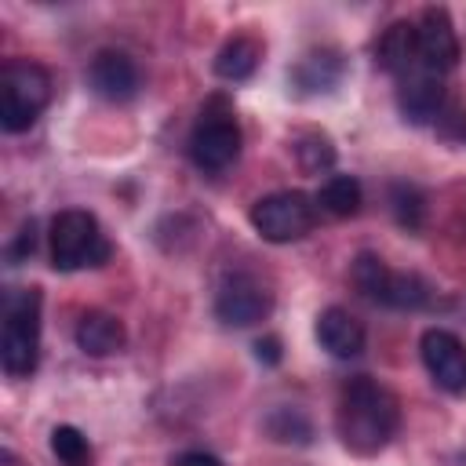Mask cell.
<instances>
[{"instance_id": "6da1fadb", "label": "cell", "mask_w": 466, "mask_h": 466, "mask_svg": "<svg viewBox=\"0 0 466 466\" xmlns=\"http://www.w3.org/2000/svg\"><path fill=\"white\" fill-rule=\"evenodd\" d=\"M400 426V400L371 375H353L335 408V430L353 455L382 451Z\"/></svg>"}, {"instance_id": "7a4b0ae2", "label": "cell", "mask_w": 466, "mask_h": 466, "mask_svg": "<svg viewBox=\"0 0 466 466\" xmlns=\"http://www.w3.org/2000/svg\"><path fill=\"white\" fill-rule=\"evenodd\" d=\"M0 364L11 379H25L40 364V291L11 288L0 306Z\"/></svg>"}, {"instance_id": "3957f363", "label": "cell", "mask_w": 466, "mask_h": 466, "mask_svg": "<svg viewBox=\"0 0 466 466\" xmlns=\"http://www.w3.org/2000/svg\"><path fill=\"white\" fill-rule=\"evenodd\" d=\"M113 248L98 226V218L84 208H66L51 218V266L58 273L95 269L109 262Z\"/></svg>"}, {"instance_id": "277c9868", "label": "cell", "mask_w": 466, "mask_h": 466, "mask_svg": "<svg viewBox=\"0 0 466 466\" xmlns=\"http://www.w3.org/2000/svg\"><path fill=\"white\" fill-rule=\"evenodd\" d=\"M51 102V76L29 58H11L0 69V127L7 135L29 131Z\"/></svg>"}, {"instance_id": "5b68a950", "label": "cell", "mask_w": 466, "mask_h": 466, "mask_svg": "<svg viewBox=\"0 0 466 466\" xmlns=\"http://www.w3.org/2000/svg\"><path fill=\"white\" fill-rule=\"evenodd\" d=\"M353 284H357V291L364 299H371L375 306H386V309H422L433 299V288L419 273L390 269L371 251L357 255V262H353Z\"/></svg>"}, {"instance_id": "8992f818", "label": "cell", "mask_w": 466, "mask_h": 466, "mask_svg": "<svg viewBox=\"0 0 466 466\" xmlns=\"http://www.w3.org/2000/svg\"><path fill=\"white\" fill-rule=\"evenodd\" d=\"M313 222H317V200L299 189L269 193V197L255 200V208H251V226L269 244L302 240L313 229Z\"/></svg>"}, {"instance_id": "52a82bcc", "label": "cell", "mask_w": 466, "mask_h": 466, "mask_svg": "<svg viewBox=\"0 0 466 466\" xmlns=\"http://www.w3.org/2000/svg\"><path fill=\"white\" fill-rule=\"evenodd\" d=\"M186 146H189V160L200 171L218 175L240 157V127L229 109H204Z\"/></svg>"}, {"instance_id": "ba28073f", "label": "cell", "mask_w": 466, "mask_h": 466, "mask_svg": "<svg viewBox=\"0 0 466 466\" xmlns=\"http://www.w3.org/2000/svg\"><path fill=\"white\" fill-rule=\"evenodd\" d=\"M415 51H419V66L433 76H444L459 66L462 47H459V33L451 25V15L444 7H426L415 22Z\"/></svg>"}, {"instance_id": "9c48e42d", "label": "cell", "mask_w": 466, "mask_h": 466, "mask_svg": "<svg viewBox=\"0 0 466 466\" xmlns=\"http://www.w3.org/2000/svg\"><path fill=\"white\" fill-rule=\"evenodd\" d=\"M269 313V291L251 273H229L215 291V317L226 328H251Z\"/></svg>"}, {"instance_id": "30bf717a", "label": "cell", "mask_w": 466, "mask_h": 466, "mask_svg": "<svg viewBox=\"0 0 466 466\" xmlns=\"http://www.w3.org/2000/svg\"><path fill=\"white\" fill-rule=\"evenodd\" d=\"M422 364L430 371V379L444 390V393H466V342L448 331V328H430L422 331Z\"/></svg>"}, {"instance_id": "8fae6325", "label": "cell", "mask_w": 466, "mask_h": 466, "mask_svg": "<svg viewBox=\"0 0 466 466\" xmlns=\"http://www.w3.org/2000/svg\"><path fill=\"white\" fill-rule=\"evenodd\" d=\"M87 84L106 102H127L138 95V66L124 51H98L87 66Z\"/></svg>"}, {"instance_id": "7c38bea8", "label": "cell", "mask_w": 466, "mask_h": 466, "mask_svg": "<svg viewBox=\"0 0 466 466\" xmlns=\"http://www.w3.org/2000/svg\"><path fill=\"white\" fill-rule=\"evenodd\" d=\"M397 106L411 124H437L444 113V76L411 69L397 80Z\"/></svg>"}, {"instance_id": "4fadbf2b", "label": "cell", "mask_w": 466, "mask_h": 466, "mask_svg": "<svg viewBox=\"0 0 466 466\" xmlns=\"http://www.w3.org/2000/svg\"><path fill=\"white\" fill-rule=\"evenodd\" d=\"M317 342H320V350H328L331 357L350 360V357H360V353H364L368 335H364V324H360L350 309L328 306V309H320V317H317Z\"/></svg>"}, {"instance_id": "5bb4252c", "label": "cell", "mask_w": 466, "mask_h": 466, "mask_svg": "<svg viewBox=\"0 0 466 466\" xmlns=\"http://www.w3.org/2000/svg\"><path fill=\"white\" fill-rule=\"evenodd\" d=\"M346 73V62L335 47H317L309 55H302L295 66H291V84L299 95H328Z\"/></svg>"}, {"instance_id": "9a60e30c", "label": "cell", "mask_w": 466, "mask_h": 466, "mask_svg": "<svg viewBox=\"0 0 466 466\" xmlns=\"http://www.w3.org/2000/svg\"><path fill=\"white\" fill-rule=\"evenodd\" d=\"M73 339H76V346H80L87 357H109V353L124 350L127 331H124V324H120L113 313H106V309H87V313L76 320Z\"/></svg>"}, {"instance_id": "2e32d148", "label": "cell", "mask_w": 466, "mask_h": 466, "mask_svg": "<svg viewBox=\"0 0 466 466\" xmlns=\"http://www.w3.org/2000/svg\"><path fill=\"white\" fill-rule=\"evenodd\" d=\"M375 62L386 73H393V80L408 76L411 69H422L415 51V22H393L375 44Z\"/></svg>"}, {"instance_id": "e0dca14e", "label": "cell", "mask_w": 466, "mask_h": 466, "mask_svg": "<svg viewBox=\"0 0 466 466\" xmlns=\"http://www.w3.org/2000/svg\"><path fill=\"white\" fill-rule=\"evenodd\" d=\"M258 58H262V44L255 36H233L218 47L215 55V73L229 84H240L248 80L255 69H258Z\"/></svg>"}, {"instance_id": "ac0fdd59", "label": "cell", "mask_w": 466, "mask_h": 466, "mask_svg": "<svg viewBox=\"0 0 466 466\" xmlns=\"http://www.w3.org/2000/svg\"><path fill=\"white\" fill-rule=\"evenodd\" d=\"M360 200H364V189H360V182L353 175H331L320 186V193H317V208H324L335 218L357 215L360 211Z\"/></svg>"}, {"instance_id": "d6986e66", "label": "cell", "mask_w": 466, "mask_h": 466, "mask_svg": "<svg viewBox=\"0 0 466 466\" xmlns=\"http://www.w3.org/2000/svg\"><path fill=\"white\" fill-rule=\"evenodd\" d=\"M390 211L404 229H419L426 218V197L411 182H393L390 186Z\"/></svg>"}, {"instance_id": "ffe728a7", "label": "cell", "mask_w": 466, "mask_h": 466, "mask_svg": "<svg viewBox=\"0 0 466 466\" xmlns=\"http://www.w3.org/2000/svg\"><path fill=\"white\" fill-rule=\"evenodd\" d=\"M266 433L273 441H280V444H309L313 426H309V419L299 408H277L266 419Z\"/></svg>"}, {"instance_id": "44dd1931", "label": "cell", "mask_w": 466, "mask_h": 466, "mask_svg": "<svg viewBox=\"0 0 466 466\" xmlns=\"http://www.w3.org/2000/svg\"><path fill=\"white\" fill-rule=\"evenodd\" d=\"M51 451L62 466H91V444L76 426H55L51 430Z\"/></svg>"}, {"instance_id": "7402d4cb", "label": "cell", "mask_w": 466, "mask_h": 466, "mask_svg": "<svg viewBox=\"0 0 466 466\" xmlns=\"http://www.w3.org/2000/svg\"><path fill=\"white\" fill-rule=\"evenodd\" d=\"M295 153H299L302 171H309V175H320V171H328V167L335 164V149H331V142H328L324 135H306V138H299Z\"/></svg>"}, {"instance_id": "603a6c76", "label": "cell", "mask_w": 466, "mask_h": 466, "mask_svg": "<svg viewBox=\"0 0 466 466\" xmlns=\"http://www.w3.org/2000/svg\"><path fill=\"white\" fill-rule=\"evenodd\" d=\"M36 251V222L29 218V222H22L18 226V233H15V240L7 244V258L18 266V262H25L29 255Z\"/></svg>"}, {"instance_id": "cb8c5ba5", "label": "cell", "mask_w": 466, "mask_h": 466, "mask_svg": "<svg viewBox=\"0 0 466 466\" xmlns=\"http://www.w3.org/2000/svg\"><path fill=\"white\" fill-rule=\"evenodd\" d=\"M255 357H258L262 364H280V339H273V335L258 339V342H255Z\"/></svg>"}, {"instance_id": "d4e9b609", "label": "cell", "mask_w": 466, "mask_h": 466, "mask_svg": "<svg viewBox=\"0 0 466 466\" xmlns=\"http://www.w3.org/2000/svg\"><path fill=\"white\" fill-rule=\"evenodd\" d=\"M171 466H222L215 455H208V451H182Z\"/></svg>"}]
</instances>
